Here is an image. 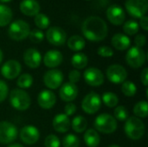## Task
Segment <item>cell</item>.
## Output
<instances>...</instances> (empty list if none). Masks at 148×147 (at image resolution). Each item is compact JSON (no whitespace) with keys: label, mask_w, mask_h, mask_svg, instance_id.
<instances>
[{"label":"cell","mask_w":148,"mask_h":147,"mask_svg":"<svg viewBox=\"0 0 148 147\" xmlns=\"http://www.w3.org/2000/svg\"><path fill=\"white\" fill-rule=\"evenodd\" d=\"M87 1H90V0H87Z\"/></svg>","instance_id":"obj_50"},{"label":"cell","mask_w":148,"mask_h":147,"mask_svg":"<svg viewBox=\"0 0 148 147\" xmlns=\"http://www.w3.org/2000/svg\"><path fill=\"white\" fill-rule=\"evenodd\" d=\"M8 147H24L23 146H22L21 144L18 143H15V144H11L10 146H9Z\"/></svg>","instance_id":"obj_46"},{"label":"cell","mask_w":148,"mask_h":147,"mask_svg":"<svg viewBox=\"0 0 148 147\" xmlns=\"http://www.w3.org/2000/svg\"><path fill=\"white\" fill-rule=\"evenodd\" d=\"M139 26H140L144 30H147L148 29V17L147 16H143L142 17L140 18V23Z\"/></svg>","instance_id":"obj_45"},{"label":"cell","mask_w":148,"mask_h":147,"mask_svg":"<svg viewBox=\"0 0 148 147\" xmlns=\"http://www.w3.org/2000/svg\"><path fill=\"white\" fill-rule=\"evenodd\" d=\"M106 16L108 20L116 26L123 24L126 20V13L124 10L118 4L110 5L106 11Z\"/></svg>","instance_id":"obj_16"},{"label":"cell","mask_w":148,"mask_h":147,"mask_svg":"<svg viewBox=\"0 0 148 147\" xmlns=\"http://www.w3.org/2000/svg\"><path fill=\"white\" fill-rule=\"evenodd\" d=\"M95 130L103 134H112L114 133L117 127L118 123L114 117L109 113H101L99 114L94 121Z\"/></svg>","instance_id":"obj_3"},{"label":"cell","mask_w":148,"mask_h":147,"mask_svg":"<svg viewBox=\"0 0 148 147\" xmlns=\"http://www.w3.org/2000/svg\"><path fill=\"white\" fill-rule=\"evenodd\" d=\"M63 74L61 70L51 68L43 75V83L49 90H56L63 83Z\"/></svg>","instance_id":"obj_11"},{"label":"cell","mask_w":148,"mask_h":147,"mask_svg":"<svg viewBox=\"0 0 148 147\" xmlns=\"http://www.w3.org/2000/svg\"><path fill=\"white\" fill-rule=\"evenodd\" d=\"M114 119L119 121H126L128 118V111L124 106H117L115 107L114 112Z\"/></svg>","instance_id":"obj_36"},{"label":"cell","mask_w":148,"mask_h":147,"mask_svg":"<svg viewBox=\"0 0 148 147\" xmlns=\"http://www.w3.org/2000/svg\"><path fill=\"white\" fill-rule=\"evenodd\" d=\"M60 146H61L60 139L55 134H49L44 139L45 147H60Z\"/></svg>","instance_id":"obj_38"},{"label":"cell","mask_w":148,"mask_h":147,"mask_svg":"<svg viewBox=\"0 0 148 147\" xmlns=\"http://www.w3.org/2000/svg\"><path fill=\"white\" fill-rule=\"evenodd\" d=\"M10 1H11V0H0V2H2V3H8Z\"/></svg>","instance_id":"obj_48"},{"label":"cell","mask_w":148,"mask_h":147,"mask_svg":"<svg viewBox=\"0 0 148 147\" xmlns=\"http://www.w3.org/2000/svg\"><path fill=\"white\" fill-rule=\"evenodd\" d=\"M62 144L63 147H79L81 141L76 135L69 133L63 138Z\"/></svg>","instance_id":"obj_35"},{"label":"cell","mask_w":148,"mask_h":147,"mask_svg":"<svg viewBox=\"0 0 148 147\" xmlns=\"http://www.w3.org/2000/svg\"><path fill=\"white\" fill-rule=\"evenodd\" d=\"M82 32L86 39L90 42H101L108 34L107 23L100 16H90L82 24Z\"/></svg>","instance_id":"obj_1"},{"label":"cell","mask_w":148,"mask_h":147,"mask_svg":"<svg viewBox=\"0 0 148 147\" xmlns=\"http://www.w3.org/2000/svg\"><path fill=\"white\" fill-rule=\"evenodd\" d=\"M34 22L36 27L41 30L49 29L50 25V20L49 16L43 13H38L37 15H36L34 18Z\"/></svg>","instance_id":"obj_32"},{"label":"cell","mask_w":148,"mask_h":147,"mask_svg":"<svg viewBox=\"0 0 148 147\" xmlns=\"http://www.w3.org/2000/svg\"><path fill=\"white\" fill-rule=\"evenodd\" d=\"M28 37L29 38L31 42H33V43H40L44 39V33L42 32V30H41L39 29H34L29 31V34Z\"/></svg>","instance_id":"obj_37"},{"label":"cell","mask_w":148,"mask_h":147,"mask_svg":"<svg viewBox=\"0 0 148 147\" xmlns=\"http://www.w3.org/2000/svg\"><path fill=\"white\" fill-rule=\"evenodd\" d=\"M33 81H34V80H33L32 75L26 73V74L20 75L17 77L16 85L21 89H26V88H29L32 86Z\"/></svg>","instance_id":"obj_31"},{"label":"cell","mask_w":148,"mask_h":147,"mask_svg":"<svg viewBox=\"0 0 148 147\" xmlns=\"http://www.w3.org/2000/svg\"><path fill=\"white\" fill-rule=\"evenodd\" d=\"M22 71V66L19 62L16 60H9L5 62L1 67L0 72L3 77L7 80H14L18 77Z\"/></svg>","instance_id":"obj_15"},{"label":"cell","mask_w":148,"mask_h":147,"mask_svg":"<svg viewBox=\"0 0 148 147\" xmlns=\"http://www.w3.org/2000/svg\"><path fill=\"white\" fill-rule=\"evenodd\" d=\"M3 60V51L0 49V64L2 63Z\"/></svg>","instance_id":"obj_47"},{"label":"cell","mask_w":148,"mask_h":147,"mask_svg":"<svg viewBox=\"0 0 148 147\" xmlns=\"http://www.w3.org/2000/svg\"><path fill=\"white\" fill-rule=\"evenodd\" d=\"M46 38L51 45L60 47L65 44L67 41V34L61 27L51 26L46 32Z\"/></svg>","instance_id":"obj_12"},{"label":"cell","mask_w":148,"mask_h":147,"mask_svg":"<svg viewBox=\"0 0 148 147\" xmlns=\"http://www.w3.org/2000/svg\"><path fill=\"white\" fill-rule=\"evenodd\" d=\"M140 26L135 20H127L123 23V31L127 36H134L139 32Z\"/></svg>","instance_id":"obj_33"},{"label":"cell","mask_w":148,"mask_h":147,"mask_svg":"<svg viewBox=\"0 0 148 147\" xmlns=\"http://www.w3.org/2000/svg\"><path fill=\"white\" fill-rule=\"evenodd\" d=\"M10 103L17 111H25L31 105V99L29 94L21 88H14L10 93Z\"/></svg>","instance_id":"obj_4"},{"label":"cell","mask_w":148,"mask_h":147,"mask_svg":"<svg viewBox=\"0 0 148 147\" xmlns=\"http://www.w3.org/2000/svg\"><path fill=\"white\" fill-rule=\"evenodd\" d=\"M140 81L145 87L148 86V68H145L140 74Z\"/></svg>","instance_id":"obj_44"},{"label":"cell","mask_w":148,"mask_h":147,"mask_svg":"<svg viewBox=\"0 0 148 147\" xmlns=\"http://www.w3.org/2000/svg\"><path fill=\"white\" fill-rule=\"evenodd\" d=\"M52 126L56 132L64 133L69 132V130L70 129L71 121L69 120V117H68L64 113H59L54 117L52 120Z\"/></svg>","instance_id":"obj_21"},{"label":"cell","mask_w":148,"mask_h":147,"mask_svg":"<svg viewBox=\"0 0 148 147\" xmlns=\"http://www.w3.org/2000/svg\"><path fill=\"white\" fill-rule=\"evenodd\" d=\"M108 147H121V146H119L118 145H111V146H109Z\"/></svg>","instance_id":"obj_49"},{"label":"cell","mask_w":148,"mask_h":147,"mask_svg":"<svg viewBox=\"0 0 148 147\" xmlns=\"http://www.w3.org/2000/svg\"><path fill=\"white\" fill-rule=\"evenodd\" d=\"M79 90L75 84L71 82H65L62 83L60 90H59V96L62 101L65 102H71L77 98Z\"/></svg>","instance_id":"obj_18"},{"label":"cell","mask_w":148,"mask_h":147,"mask_svg":"<svg viewBox=\"0 0 148 147\" xmlns=\"http://www.w3.org/2000/svg\"><path fill=\"white\" fill-rule=\"evenodd\" d=\"M18 136L16 126L9 121H0V143L8 145L13 143Z\"/></svg>","instance_id":"obj_8"},{"label":"cell","mask_w":148,"mask_h":147,"mask_svg":"<svg viewBox=\"0 0 148 147\" xmlns=\"http://www.w3.org/2000/svg\"><path fill=\"white\" fill-rule=\"evenodd\" d=\"M111 44L115 49L120 51H124L130 48L131 40L127 35L122 33H117L114 35V36L112 37Z\"/></svg>","instance_id":"obj_23"},{"label":"cell","mask_w":148,"mask_h":147,"mask_svg":"<svg viewBox=\"0 0 148 147\" xmlns=\"http://www.w3.org/2000/svg\"><path fill=\"white\" fill-rule=\"evenodd\" d=\"M63 61V55L59 50L51 49L45 53L43 56V63L47 68H56L59 67Z\"/></svg>","instance_id":"obj_20"},{"label":"cell","mask_w":148,"mask_h":147,"mask_svg":"<svg viewBox=\"0 0 148 147\" xmlns=\"http://www.w3.org/2000/svg\"><path fill=\"white\" fill-rule=\"evenodd\" d=\"M97 54L104 58H109L114 55V50L109 46H101L97 49Z\"/></svg>","instance_id":"obj_39"},{"label":"cell","mask_w":148,"mask_h":147,"mask_svg":"<svg viewBox=\"0 0 148 147\" xmlns=\"http://www.w3.org/2000/svg\"><path fill=\"white\" fill-rule=\"evenodd\" d=\"M21 12L28 16H35L40 11V4L36 0H23L19 5Z\"/></svg>","instance_id":"obj_22"},{"label":"cell","mask_w":148,"mask_h":147,"mask_svg":"<svg viewBox=\"0 0 148 147\" xmlns=\"http://www.w3.org/2000/svg\"><path fill=\"white\" fill-rule=\"evenodd\" d=\"M88 56L82 52L75 53L71 58V64L75 68V69L77 70L85 68L88 65Z\"/></svg>","instance_id":"obj_26"},{"label":"cell","mask_w":148,"mask_h":147,"mask_svg":"<svg viewBox=\"0 0 148 147\" xmlns=\"http://www.w3.org/2000/svg\"><path fill=\"white\" fill-rule=\"evenodd\" d=\"M147 60L145 51L141 48L133 46L128 49L126 54V62L128 66L133 68H139L142 67Z\"/></svg>","instance_id":"obj_6"},{"label":"cell","mask_w":148,"mask_h":147,"mask_svg":"<svg viewBox=\"0 0 148 147\" xmlns=\"http://www.w3.org/2000/svg\"><path fill=\"white\" fill-rule=\"evenodd\" d=\"M106 75L110 82L118 85L122 84L125 81H127L128 73L122 65L113 64L107 68Z\"/></svg>","instance_id":"obj_9"},{"label":"cell","mask_w":148,"mask_h":147,"mask_svg":"<svg viewBox=\"0 0 148 147\" xmlns=\"http://www.w3.org/2000/svg\"><path fill=\"white\" fill-rule=\"evenodd\" d=\"M13 17V13L11 9L5 5L0 3V27H5L11 22Z\"/></svg>","instance_id":"obj_27"},{"label":"cell","mask_w":148,"mask_h":147,"mask_svg":"<svg viewBox=\"0 0 148 147\" xmlns=\"http://www.w3.org/2000/svg\"><path fill=\"white\" fill-rule=\"evenodd\" d=\"M102 102L106 105V107L109 108H114L119 104V97L117 94L112 92H106L101 97Z\"/></svg>","instance_id":"obj_30"},{"label":"cell","mask_w":148,"mask_h":147,"mask_svg":"<svg viewBox=\"0 0 148 147\" xmlns=\"http://www.w3.org/2000/svg\"><path fill=\"white\" fill-rule=\"evenodd\" d=\"M83 79L90 87H100L104 83L103 73L97 68H88L83 72Z\"/></svg>","instance_id":"obj_14"},{"label":"cell","mask_w":148,"mask_h":147,"mask_svg":"<svg viewBox=\"0 0 148 147\" xmlns=\"http://www.w3.org/2000/svg\"><path fill=\"white\" fill-rule=\"evenodd\" d=\"M121 92L127 97H133L137 93V86L131 81H125L121 84Z\"/></svg>","instance_id":"obj_34"},{"label":"cell","mask_w":148,"mask_h":147,"mask_svg":"<svg viewBox=\"0 0 148 147\" xmlns=\"http://www.w3.org/2000/svg\"><path fill=\"white\" fill-rule=\"evenodd\" d=\"M70 127H72L73 131L77 133H84L88 127V121L85 117L82 115H77L72 120Z\"/></svg>","instance_id":"obj_28"},{"label":"cell","mask_w":148,"mask_h":147,"mask_svg":"<svg viewBox=\"0 0 148 147\" xmlns=\"http://www.w3.org/2000/svg\"><path fill=\"white\" fill-rule=\"evenodd\" d=\"M37 103L42 109H51L56 103V95L49 89H43L37 96Z\"/></svg>","instance_id":"obj_19"},{"label":"cell","mask_w":148,"mask_h":147,"mask_svg":"<svg viewBox=\"0 0 148 147\" xmlns=\"http://www.w3.org/2000/svg\"><path fill=\"white\" fill-rule=\"evenodd\" d=\"M125 7L131 16L140 18L147 12L148 0H127Z\"/></svg>","instance_id":"obj_10"},{"label":"cell","mask_w":148,"mask_h":147,"mask_svg":"<svg viewBox=\"0 0 148 147\" xmlns=\"http://www.w3.org/2000/svg\"><path fill=\"white\" fill-rule=\"evenodd\" d=\"M133 113L135 117L140 119H145L148 116V103L146 101H141L137 102L134 108Z\"/></svg>","instance_id":"obj_29"},{"label":"cell","mask_w":148,"mask_h":147,"mask_svg":"<svg viewBox=\"0 0 148 147\" xmlns=\"http://www.w3.org/2000/svg\"><path fill=\"white\" fill-rule=\"evenodd\" d=\"M76 110H77V107H76L75 104L71 103V102H69L64 107V114L67 115L68 117L72 116V115H74L75 113Z\"/></svg>","instance_id":"obj_42"},{"label":"cell","mask_w":148,"mask_h":147,"mask_svg":"<svg viewBox=\"0 0 148 147\" xmlns=\"http://www.w3.org/2000/svg\"><path fill=\"white\" fill-rule=\"evenodd\" d=\"M19 137L25 145H34L40 139V132L37 127L33 125H26L21 128Z\"/></svg>","instance_id":"obj_13"},{"label":"cell","mask_w":148,"mask_h":147,"mask_svg":"<svg viewBox=\"0 0 148 147\" xmlns=\"http://www.w3.org/2000/svg\"><path fill=\"white\" fill-rule=\"evenodd\" d=\"M146 42H147V37L143 34H139L134 38L135 46L138 47V48H141L142 49L146 45Z\"/></svg>","instance_id":"obj_43"},{"label":"cell","mask_w":148,"mask_h":147,"mask_svg":"<svg viewBox=\"0 0 148 147\" xmlns=\"http://www.w3.org/2000/svg\"><path fill=\"white\" fill-rule=\"evenodd\" d=\"M30 31L29 25L27 22L17 19L11 23L8 29V36L14 41H23L29 36Z\"/></svg>","instance_id":"obj_5"},{"label":"cell","mask_w":148,"mask_h":147,"mask_svg":"<svg viewBox=\"0 0 148 147\" xmlns=\"http://www.w3.org/2000/svg\"><path fill=\"white\" fill-rule=\"evenodd\" d=\"M9 94V88L4 81L0 80V103L4 101Z\"/></svg>","instance_id":"obj_40"},{"label":"cell","mask_w":148,"mask_h":147,"mask_svg":"<svg viewBox=\"0 0 148 147\" xmlns=\"http://www.w3.org/2000/svg\"><path fill=\"white\" fill-rule=\"evenodd\" d=\"M101 107V96L95 92L88 93L82 101V109L88 114L96 113Z\"/></svg>","instance_id":"obj_7"},{"label":"cell","mask_w":148,"mask_h":147,"mask_svg":"<svg viewBox=\"0 0 148 147\" xmlns=\"http://www.w3.org/2000/svg\"><path fill=\"white\" fill-rule=\"evenodd\" d=\"M146 131V126L141 119L137 118L135 116H132L127 118L125 121L124 132L125 134L132 140H139L140 139Z\"/></svg>","instance_id":"obj_2"},{"label":"cell","mask_w":148,"mask_h":147,"mask_svg":"<svg viewBox=\"0 0 148 147\" xmlns=\"http://www.w3.org/2000/svg\"><path fill=\"white\" fill-rule=\"evenodd\" d=\"M83 139L88 147H97L101 143V137L97 131L93 128L85 131Z\"/></svg>","instance_id":"obj_24"},{"label":"cell","mask_w":148,"mask_h":147,"mask_svg":"<svg viewBox=\"0 0 148 147\" xmlns=\"http://www.w3.org/2000/svg\"><path fill=\"white\" fill-rule=\"evenodd\" d=\"M23 60L27 67H29V68L35 69V68H37L41 65L42 58L41 53L36 49L29 48L24 51Z\"/></svg>","instance_id":"obj_17"},{"label":"cell","mask_w":148,"mask_h":147,"mask_svg":"<svg viewBox=\"0 0 148 147\" xmlns=\"http://www.w3.org/2000/svg\"><path fill=\"white\" fill-rule=\"evenodd\" d=\"M69 82L75 84L81 80V73L77 69H73L69 73Z\"/></svg>","instance_id":"obj_41"},{"label":"cell","mask_w":148,"mask_h":147,"mask_svg":"<svg viewBox=\"0 0 148 147\" xmlns=\"http://www.w3.org/2000/svg\"><path fill=\"white\" fill-rule=\"evenodd\" d=\"M67 44L69 49H71L72 51L79 52L85 48L86 41L82 36L79 35H74L68 39Z\"/></svg>","instance_id":"obj_25"}]
</instances>
